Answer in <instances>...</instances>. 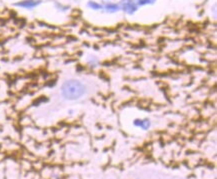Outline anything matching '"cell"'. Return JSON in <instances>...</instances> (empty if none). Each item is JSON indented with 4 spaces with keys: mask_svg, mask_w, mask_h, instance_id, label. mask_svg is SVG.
I'll list each match as a JSON object with an SVG mask.
<instances>
[{
    "mask_svg": "<svg viewBox=\"0 0 217 179\" xmlns=\"http://www.w3.org/2000/svg\"><path fill=\"white\" fill-rule=\"evenodd\" d=\"M85 86L82 82L76 79H69L62 84L61 94L68 100H76L84 95Z\"/></svg>",
    "mask_w": 217,
    "mask_h": 179,
    "instance_id": "6da1fadb",
    "label": "cell"
},
{
    "mask_svg": "<svg viewBox=\"0 0 217 179\" xmlns=\"http://www.w3.org/2000/svg\"><path fill=\"white\" fill-rule=\"evenodd\" d=\"M105 9L109 12H115V11L119 10V6L116 5V4H113V3H108L105 5Z\"/></svg>",
    "mask_w": 217,
    "mask_h": 179,
    "instance_id": "5b68a950",
    "label": "cell"
},
{
    "mask_svg": "<svg viewBox=\"0 0 217 179\" xmlns=\"http://www.w3.org/2000/svg\"><path fill=\"white\" fill-rule=\"evenodd\" d=\"M41 0H22V1L14 3V6L25 8V9H33V8H35L39 4H41Z\"/></svg>",
    "mask_w": 217,
    "mask_h": 179,
    "instance_id": "7a4b0ae2",
    "label": "cell"
},
{
    "mask_svg": "<svg viewBox=\"0 0 217 179\" xmlns=\"http://www.w3.org/2000/svg\"><path fill=\"white\" fill-rule=\"evenodd\" d=\"M88 6L90 7V8H92L93 10H98V9H101V8H102V6L100 5V4L96 3L94 1H89Z\"/></svg>",
    "mask_w": 217,
    "mask_h": 179,
    "instance_id": "8992f818",
    "label": "cell"
},
{
    "mask_svg": "<svg viewBox=\"0 0 217 179\" xmlns=\"http://www.w3.org/2000/svg\"><path fill=\"white\" fill-rule=\"evenodd\" d=\"M134 125L141 127L143 129H147V128H149L150 122L149 120H147V119H136V120H134Z\"/></svg>",
    "mask_w": 217,
    "mask_h": 179,
    "instance_id": "277c9868",
    "label": "cell"
},
{
    "mask_svg": "<svg viewBox=\"0 0 217 179\" xmlns=\"http://www.w3.org/2000/svg\"><path fill=\"white\" fill-rule=\"evenodd\" d=\"M121 4H122L123 10L126 11L128 14H132L137 10V5H136L135 2H133L132 0H122Z\"/></svg>",
    "mask_w": 217,
    "mask_h": 179,
    "instance_id": "3957f363",
    "label": "cell"
},
{
    "mask_svg": "<svg viewBox=\"0 0 217 179\" xmlns=\"http://www.w3.org/2000/svg\"><path fill=\"white\" fill-rule=\"evenodd\" d=\"M155 1L156 0H137V3H138V5L143 6V5H146V4H153Z\"/></svg>",
    "mask_w": 217,
    "mask_h": 179,
    "instance_id": "52a82bcc",
    "label": "cell"
}]
</instances>
